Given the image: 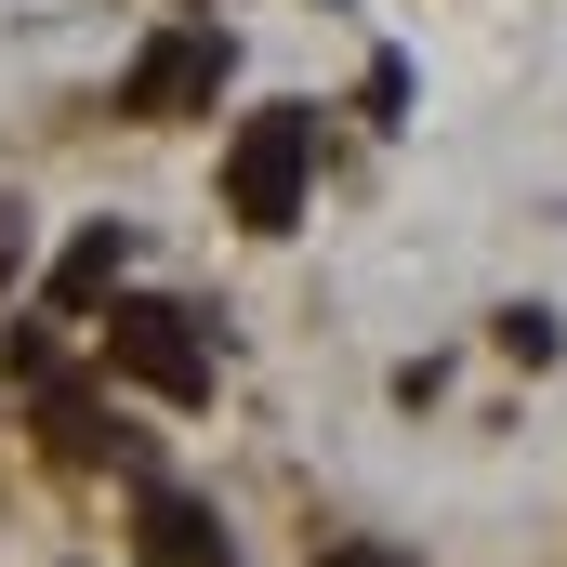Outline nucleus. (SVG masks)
Segmentation results:
<instances>
[{
    "mask_svg": "<svg viewBox=\"0 0 567 567\" xmlns=\"http://www.w3.org/2000/svg\"><path fill=\"white\" fill-rule=\"evenodd\" d=\"M303 172H317V106H251V133L225 145V212L251 238L303 225Z\"/></svg>",
    "mask_w": 567,
    "mask_h": 567,
    "instance_id": "f257e3e1",
    "label": "nucleus"
},
{
    "mask_svg": "<svg viewBox=\"0 0 567 567\" xmlns=\"http://www.w3.org/2000/svg\"><path fill=\"white\" fill-rule=\"evenodd\" d=\"M106 370L172 396V410H212V330L185 303H106Z\"/></svg>",
    "mask_w": 567,
    "mask_h": 567,
    "instance_id": "f03ea898",
    "label": "nucleus"
},
{
    "mask_svg": "<svg viewBox=\"0 0 567 567\" xmlns=\"http://www.w3.org/2000/svg\"><path fill=\"white\" fill-rule=\"evenodd\" d=\"M212 93H225V27H172V40H145L133 80H120L133 120H198Z\"/></svg>",
    "mask_w": 567,
    "mask_h": 567,
    "instance_id": "7ed1b4c3",
    "label": "nucleus"
},
{
    "mask_svg": "<svg viewBox=\"0 0 567 567\" xmlns=\"http://www.w3.org/2000/svg\"><path fill=\"white\" fill-rule=\"evenodd\" d=\"M120 265H133V238H120V225L66 238V265H53V303H66V317H80V303H106V290H120Z\"/></svg>",
    "mask_w": 567,
    "mask_h": 567,
    "instance_id": "20e7f679",
    "label": "nucleus"
},
{
    "mask_svg": "<svg viewBox=\"0 0 567 567\" xmlns=\"http://www.w3.org/2000/svg\"><path fill=\"white\" fill-rule=\"evenodd\" d=\"M145 555L158 567H212V515H198L185 488H145Z\"/></svg>",
    "mask_w": 567,
    "mask_h": 567,
    "instance_id": "39448f33",
    "label": "nucleus"
},
{
    "mask_svg": "<svg viewBox=\"0 0 567 567\" xmlns=\"http://www.w3.org/2000/svg\"><path fill=\"white\" fill-rule=\"evenodd\" d=\"M502 357H528V370H542V357H555V317H542V303H515V317H502Z\"/></svg>",
    "mask_w": 567,
    "mask_h": 567,
    "instance_id": "423d86ee",
    "label": "nucleus"
},
{
    "mask_svg": "<svg viewBox=\"0 0 567 567\" xmlns=\"http://www.w3.org/2000/svg\"><path fill=\"white\" fill-rule=\"evenodd\" d=\"M13 265H27V225H13V212H0V278H13Z\"/></svg>",
    "mask_w": 567,
    "mask_h": 567,
    "instance_id": "0eeeda50",
    "label": "nucleus"
},
{
    "mask_svg": "<svg viewBox=\"0 0 567 567\" xmlns=\"http://www.w3.org/2000/svg\"><path fill=\"white\" fill-rule=\"evenodd\" d=\"M330 567H396V555H370V542H343V555H330Z\"/></svg>",
    "mask_w": 567,
    "mask_h": 567,
    "instance_id": "6e6552de",
    "label": "nucleus"
}]
</instances>
